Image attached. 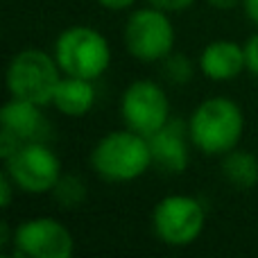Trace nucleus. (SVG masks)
I'll list each match as a JSON object with an SVG mask.
<instances>
[{
	"instance_id": "12",
	"label": "nucleus",
	"mask_w": 258,
	"mask_h": 258,
	"mask_svg": "<svg viewBox=\"0 0 258 258\" xmlns=\"http://www.w3.org/2000/svg\"><path fill=\"white\" fill-rule=\"evenodd\" d=\"M0 122L3 129L18 138L21 143L41 141L43 132L48 129L43 116L39 111V104L27 102L21 98H12L0 111Z\"/></svg>"
},
{
	"instance_id": "9",
	"label": "nucleus",
	"mask_w": 258,
	"mask_h": 258,
	"mask_svg": "<svg viewBox=\"0 0 258 258\" xmlns=\"http://www.w3.org/2000/svg\"><path fill=\"white\" fill-rule=\"evenodd\" d=\"M18 256L30 258H68L73 254V236L52 218H32L14 231Z\"/></svg>"
},
{
	"instance_id": "4",
	"label": "nucleus",
	"mask_w": 258,
	"mask_h": 258,
	"mask_svg": "<svg viewBox=\"0 0 258 258\" xmlns=\"http://www.w3.org/2000/svg\"><path fill=\"white\" fill-rule=\"evenodd\" d=\"M59 63L43 50H23L9 61L7 89L12 98L34 102L39 107L52 102L59 86Z\"/></svg>"
},
{
	"instance_id": "19",
	"label": "nucleus",
	"mask_w": 258,
	"mask_h": 258,
	"mask_svg": "<svg viewBox=\"0 0 258 258\" xmlns=\"http://www.w3.org/2000/svg\"><path fill=\"white\" fill-rule=\"evenodd\" d=\"M12 177L7 172L0 177V188H3V206H9V197H12Z\"/></svg>"
},
{
	"instance_id": "7",
	"label": "nucleus",
	"mask_w": 258,
	"mask_h": 258,
	"mask_svg": "<svg viewBox=\"0 0 258 258\" xmlns=\"http://www.w3.org/2000/svg\"><path fill=\"white\" fill-rule=\"evenodd\" d=\"M127 50L141 61H159L172 52L174 27L163 9L145 7L129 16L125 27Z\"/></svg>"
},
{
	"instance_id": "10",
	"label": "nucleus",
	"mask_w": 258,
	"mask_h": 258,
	"mask_svg": "<svg viewBox=\"0 0 258 258\" xmlns=\"http://www.w3.org/2000/svg\"><path fill=\"white\" fill-rule=\"evenodd\" d=\"M200 68L209 80L213 82H229L238 77L247 68L245 48L227 39L213 41L204 48L200 57Z\"/></svg>"
},
{
	"instance_id": "8",
	"label": "nucleus",
	"mask_w": 258,
	"mask_h": 258,
	"mask_svg": "<svg viewBox=\"0 0 258 258\" xmlns=\"http://www.w3.org/2000/svg\"><path fill=\"white\" fill-rule=\"evenodd\" d=\"M120 113L129 129L143 136H152L161 127L168 125L170 102L159 84L150 80H138L129 84L122 93Z\"/></svg>"
},
{
	"instance_id": "13",
	"label": "nucleus",
	"mask_w": 258,
	"mask_h": 258,
	"mask_svg": "<svg viewBox=\"0 0 258 258\" xmlns=\"http://www.w3.org/2000/svg\"><path fill=\"white\" fill-rule=\"evenodd\" d=\"M93 80H84V77H73L66 75L59 80V86L54 91V107L61 113L73 118H82L89 113V109L95 102V89L91 84Z\"/></svg>"
},
{
	"instance_id": "17",
	"label": "nucleus",
	"mask_w": 258,
	"mask_h": 258,
	"mask_svg": "<svg viewBox=\"0 0 258 258\" xmlns=\"http://www.w3.org/2000/svg\"><path fill=\"white\" fill-rule=\"evenodd\" d=\"M245 57H247V68L258 77V34L249 36L245 43Z\"/></svg>"
},
{
	"instance_id": "21",
	"label": "nucleus",
	"mask_w": 258,
	"mask_h": 258,
	"mask_svg": "<svg viewBox=\"0 0 258 258\" xmlns=\"http://www.w3.org/2000/svg\"><path fill=\"white\" fill-rule=\"evenodd\" d=\"M242 5H245V14L249 16V21L258 25V0H242Z\"/></svg>"
},
{
	"instance_id": "3",
	"label": "nucleus",
	"mask_w": 258,
	"mask_h": 258,
	"mask_svg": "<svg viewBox=\"0 0 258 258\" xmlns=\"http://www.w3.org/2000/svg\"><path fill=\"white\" fill-rule=\"evenodd\" d=\"M54 59L66 75L95 80L111 63V48L98 30L75 25L63 30L54 41Z\"/></svg>"
},
{
	"instance_id": "15",
	"label": "nucleus",
	"mask_w": 258,
	"mask_h": 258,
	"mask_svg": "<svg viewBox=\"0 0 258 258\" xmlns=\"http://www.w3.org/2000/svg\"><path fill=\"white\" fill-rule=\"evenodd\" d=\"M54 197L59 200L61 206H80L86 197V188H84V181L77 177H61L57 181V186L52 188Z\"/></svg>"
},
{
	"instance_id": "11",
	"label": "nucleus",
	"mask_w": 258,
	"mask_h": 258,
	"mask_svg": "<svg viewBox=\"0 0 258 258\" xmlns=\"http://www.w3.org/2000/svg\"><path fill=\"white\" fill-rule=\"evenodd\" d=\"M183 127L179 122H168L147 136L152 152V165L163 172H183L188 165V147L183 141Z\"/></svg>"
},
{
	"instance_id": "16",
	"label": "nucleus",
	"mask_w": 258,
	"mask_h": 258,
	"mask_svg": "<svg viewBox=\"0 0 258 258\" xmlns=\"http://www.w3.org/2000/svg\"><path fill=\"white\" fill-rule=\"evenodd\" d=\"M163 73L174 84H186L192 75V66L188 61V57H183V54H168L163 59Z\"/></svg>"
},
{
	"instance_id": "22",
	"label": "nucleus",
	"mask_w": 258,
	"mask_h": 258,
	"mask_svg": "<svg viewBox=\"0 0 258 258\" xmlns=\"http://www.w3.org/2000/svg\"><path fill=\"white\" fill-rule=\"evenodd\" d=\"M209 3L213 5V7H218V9H233L240 0H209Z\"/></svg>"
},
{
	"instance_id": "1",
	"label": "nucleus",
	"mask_w": 258,
	"mask_h": 258,
	"mask_svg": "<svg viewBox=\"0 0 258 258\" xmlns=\"http://www.w3.org/2000/svg\"><path fill=\"white\" fill-rule=\"evenodd\" d=\"M245 129V118L236 102L227 98L204 100L192 111L188 122L192 145L209 156L227 154L236 150Z\"/></svg>"
},
{
	"instance_id": "20",
	"label": "nucleus",
	"mask_w": 258,
	"mask_h": 258,
	"mask_svg": "<svg viewBox=\"0 0 258 258\" xmlns=\"http://www.w3.org/2000/svg\"><path fill=\"white\" fill-rule=\"evenodd\" d=\"M102 7L107 9H113V12H120V9H127L134 5V0H98Z\"/></svg>"
},
{
	"instance_id": "6",
	"label": "nucleus",
	"mask_w": 258,
	"mask_h": 258,
	"mask_svg": "<svg viewBox=\"0 0 258 258\" xmlns=\"http://www.w3.org/2000/svg\"><path fill=\"white\" fill-rule=\"evenodd\" d=\"M5 163H7V174L12 177L14 186L30 195L50 192L61 179V163L57 154L41 141L18 145L16 152L9 159H5Z\"/></svg>"
},
{
	"instance_id": "18",
	"label": "nucleus",
	"mask_w": 258,
	"mask_h": 258,
	"mask_svg": "<svg viewBox=\"0 0 258 258\" xmlns=\"http://www.w3.org/2000/svg\"><path fill=\"white\" fill-rule=\"evenodd\" d=\"M147 3H150L152 7L163 9V12H183V9H188L195 0H147Z\"/></svg>"
},
{
	"instance_id": "14",
	"label": "nucleus",
	"mask_w": 258,
	"mask_h": 258,
	"mask_svg": "<svg viewBox=\"0 0 258 258\" xmlns=\"http://www.w3.org/2000/svg\"><path fill=\"white\" fill-rule=\"evenodd\" d=\"M222 172L231 186L247 190V188H254L258 181V161L249 152L231 150L227 152V159L222 163Z\"/></svg>"
},
{
	"instance_id": "5",
	"label": "nucleus",
	"mask_w": 258,
	"mask_h": 258,
	"mask_svg": "<svg viewBox=\"0 0 258 258\" xmlns=\"http://www.w3.org/2000/svg\"><path fill=\"white\" fill-rule=\"evenodd\" d=\"M204 206L190 195H168L156 204L152 227L161 242L170 247H186L204 231Z\"/></svg>"
},
{
	"instance_id": "2",
	"label": "nucleus",
	"mask_w": 258,
	"mask_h": 258,
	"mask_svg": "<svg viewBox=\"0 0 258 258\" xmlns=\"http://www.w3.org/2000/svg\"><path fill=\"white\" fill-rule=\"evenodd\" d=\"M91 165L107 181H132L152 165V152L147 136L125 129L111 132L93 147Z\"/></svg>"
}]
</instances>
